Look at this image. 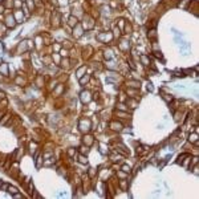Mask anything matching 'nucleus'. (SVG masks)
I'll list each match as a JSON object with an SVG mask.
<instances>
[{"mask_svg": "<svg viewBox=\"0 0 199 199\" xmlns=\"http://www.w3.org/2000/svg\"><path fill=\"white\" fill-rule=\"evenodd\" d=\"M4 11H5V8H4V5L1 4V3H0V15H3L4 13Z\"/></svg>", "mask_w": 199, "mask_h": 199, "instance_id": "nucleus-53", "label": "nucleus"}, {"mask_svg": "<svg viewBox=\"0 0 199 199\" xmlns=\"http://www.w3.org/2000/svg\"><path fill=\"white\" fill-rule=\"evenodd\" d=\"M77 154H78V150L76 149V148H69L68 150H66V157H69V158L76 159Z\"/></svg>", "mask_w": 199, "mask_h": 199, "instance_id": "nucleus-27", "label": "nucleus"}, {"mask_svg": "<svg viewBox=\"0 0 199 199\" xmlns=\"http://www.w3.org/2000/svg\"><path fill=\"white\" fill-rule=\"evenodd\" d=\"M59 54L61 57H69L70 56V53H69V49H66V48H63L61 47V49L59 52Z\"/></svg>", "mask_w": 199, "mask_h": 199, "instance_id": "nucleus-42", "label": "nucleus"}, {"mask_svg": "<svg viewBox=\"0 0 199 199\" xmlns=\"http://www.w3.org/2000/svg\"><path fill=\"white\" fill-rule=\"evenodd\" d=\"M35 85L37 88H42L45 85V80H44V75H37L35 80Z\"/></svg>", "mask_w": 199, "mask_h": 199, "instance_id": "nucleus-21", "label": "nucleus"}, {"mask_svg": "<svg viewBox=\"0 0 199 199\" xmlns=\"http://www.w3.org/2000/svg\"><path fill=\"white\" fill-rule=\"evenodd\" d=\"M78 129L81 133H89V131L93 129V124H92V119L89 117L86 118H81L78 121Z\"/></svg>", "mask_w": 199, "mask_h": 199, "instance_id": "nucleus-1", "label": "nucleus"}, {"mask_svg": "<svg viewBox=\"0 0 199 199\" xmlns=\"http://www.w3.org/2000/svg\"><path fill=\"white\" fill-rule=\"evenodd\" d=\"M86 70H88V66H86V65H81L77 70H76V77H77V78H81L82 76L85 75V72H86Z\"/></svg>", "mask_w": 199, "mask_h": 199, "instance_id": "nucleus-29", "label": "nucleus"}, {"mask_svg": "<svg viewBox=\"0 0 199 199\" xmlns=\"http://www.w3.org/2000/svg\"><path fill=\"white\" fill-rule=\"evenodd\" d=\"M125 102H126V105H127V106H130L129 109H136L137 106H138V102H137V100H136V98H129V100L125 101Z\"/></svg>", "mask_w": 199, "mask_h": 199, "instance_id": "nucleus-36", "label": "nucleus"}, {"mask_svg": "<svg viewBox=\"0 0 199 199\" xmlns=\"http://www.w3.org/2000/svg\"><path fill=\"white\" fill-rule=\"evenodd\" d=\"M27 149H28L29 154L35 155L36 153H39V151H37V150H39V143L35 142V141H29L28 145H27Z\"/></svg>", "mask_w": 199, "mask_h": 199, "instance_id": "nucleus-11", "label": "nucleus"}, {"mask_svg": "<svg viewBox=\"0 0 199 199\" xmlns=\"http://www.w3.org/2000/svg\"><path fill=\"white\" fill-rule=\"evenodd\" d=\"M100 153H101V154H108V153H109V150H108V146H106L105 145V143H100Z\"/></svg>", "mask_w": 199, "mask_h": 199, "instance_id": "nucleus-44", "label": "nucleus"}, {"mask_svg": "<svg viewBox=\"0 0 199 199\" xmlns=\"http://www.w3.org/2000/svg\"><path fill=\"white\" fill-rule=\"evenodd\" d=\"M10 65H8L7 63H1L0 64V75L4 76V77H7L8 75H10Z\"/></svg>", "mask_w": 199, "mask_h": 199, "instance_id": "nucleus-17", "label": "nucleus"}, {"mask_svg": "<svg viewBox=\"0 0 199 199\" xmlns=\"http://www.w3.org/2000/svg\"><path fill=\"white\" fill-rule=\"evenodd\" d=\"M68 0H57V4H59V5H66V4H68Z\"/></svg>", "mask_w": 199, "mask_h": 199, "instance_id": "nucleus-51", "label": "nucleus"}, {"mask_svg": "<svg viewBox=\"0 0 199 199\" xmlns=\"http://www.w3.org/2000/svg\"><path fill=\"white\" fill-rule=\"evenodd\" d=\"M61 47H63V48H66V49H72V48H73V44L69 41V40H65V41H61Z\"/></svg>", "mask_w": 199, "mask_h": 199, "instance_id": "nucleus-43", "label": "nucleus"}, {"mask_svg": "<svg viewBox=\"0 0 199 199\" xmlns=\"http://www.w3.org/2000/svg\"><path fill=\"white\" fill-rule=\"evenodd\" d=\"M7 112V109H0V118L3 117V116H4V113Z\"/></svg>", "mask_w": 199, "mask_h": 199, "instance_id": "nucleus-54", "label": "nucleus"}, {"mask_svg": "<svg viewBox=\"0 0 199 199\" xmlns=\"http://www.w3.org/2000/svg\"><path fill=\"white\" fill-rule=\"evenodd\" d=\"M139 64H142L143 66H146V68H150V66H151V59H150V57L148 56V54H145V53H142L139 56Z\"/></svg>", "mask_w": 199, "mask_h": 199, "instance_id": "nucleus-13", "label": "nucleus"}, {"mask_svg": "<svg viewBox=\"0 0 199 199\" xmlns=\"http://www.w3.org/2000/svg\"><path fill=\"white\" fill-rule=\"evenodd\" d=\"M72 35H73V37H75V39H80V37L84 36V28H82L81 23L76 24V25L72 28Z\"/></svg>", "mask_w": 199, "mask_h": 199, "instance_id": "nucleus-7", "label": "nucleus"}, {"mask_svg": "<svg viewBox=\"0 0 199 199\" xmlns=\"http://www.w3.org/2000/svg\"><path fill=\"white\" fill-rule=\"evenodd\" d=\"M126 88H134V89H139L141 86V82L136 78H131V80H126Z\"/></svg>", "mask_w": 199, "mask_h": 199, "instance_id": "nucleus-15", "label": "nucleus"}, {"mask_svg": "<svg viewBox=\"0 0 199 199\" xmlns=\"http://www.w3.org/2000/svg\"><path fill=\"white\" fill-rule=\"evenodd\" d=\"M124 127L125 126L121 121H110V124H109V129L112 131H114V133H121Z\"/></svg>", "mask_w": 199, "mask_h": 199, "instance_id": "nucleus-6", "label": "nucleus"}, {"mask_svg": "<svg viewBox=\"0 0 199 199\" xmlns=\"http://www.w3.org/2000/svg\"><path fill=\"white\" fill-rule=\"evenodd\" d=\"M148 90H150V92L153 90V86H151V84H148Z\"/></svg>", "mask_w": 199, "mask_h": 199, "instance_id": "nucleus-56", "label": "nucleus"}, {"mask_svg": "<svg viewBox=\"0 0 199 199\" xmlns=\"http://www.w3.org/2000/svg\"><path fill=\"white\" fill-rule=\"evenodd\" d=\"M23 1L27 4V7H28V10L31 11V13L36 11V3L33 1V0H23Z\"/></svg>", "mask_w": 199, "mask_h": 199, "instance_id": "nucleus-31", "label": "nucleus"}, {"mask_svg": "<svg viewBox=\"0 0 199 199\" xmlns=\"http://www.w3.org/2000/svg\"><path fill=\"white\" fill-rule=\"evenodd\" d=\"M77 150H78V153L85 154V155H88L90 153V148H89V146H86V145H84V143H81V146H80Z\"/></svg>", "mask_w": 199, "mask_h": 199, "instance_id": "nucleus-34", "label": "nucleus"}, {"mask_svg": "<svg viewBox=\"0 0 199 199\" xmlns=\"http://www.w3.org/2000/svg\"><path fill=\"white\" fill-rule=\"evenodd\" d=\"M90 76H92V75H84V76H82L81 78H78V82H80V85H88V84H89Z\"/></svg>", "mask_w": 199, "mask_h": 199, "instance_id": "nucleus-37", "label": "nucleus"}, {"mask_svg": "<svg viewBox=\"0 0 199 199\" xmlns=\"http://www.w3.org/2000/svg\"><path fill=\"white\" fill-rule=\"evenodd\" d=\"M119 169H121L122 171H125V173H127V174H130L131 173V167L129 166V165H122V166H119Z\"/></svg>", "mask_w": 199, "mask_h": 199, "instance_id": "nucleus-49", "label": "nucleus"}, {"mask_svg": "<svg viewBox=\"0 0 199 199\" xmlns=\"http://www.w3.org/2000/svg\"><path fill=\"white\" fill-rule=\"evenodd\" d=\"M118 48L121 49L122 52H129L130 51V41L129 40H126V39H122V40H119V42H118Z\"/></svg>", "mask_w": 199, "mask_h": 199, "instance_id": "nucleus-9", "label": "nucleus"}, {"mask_svg": "<svg viewBox=\"0 0 199 199\" xmlns=\"http://www.w3.org/2000/svg\"><path fill=\"white\" fill-rule=\"evenodd\" d=\"M12 197H13V198H16V199H24V195H21L20 192H16V194H15V195H12Z\"/></svg>", "mask_w": 199, "mask_h": 199, "instance_id": "nucleus-52", "label": "nucleus"}, {"mask_svg": "<svg viewBox=\"0 0 199 199\" xmlns=\"http://www.w3.org/2000/svg\"><path fill=\"white\" fill-rule=\"evenodd\" d=\"M52 49H53V52L59 53L60 49H61V44H59V42H53V44H52ZM53 52H52V53H53Z\"/></svg>", "mask_w": 199, "mask_h": 199, "instance_id": "nucleus-48", "label": "nucleus"}, {"mask_svg": "<svg viewBox=\"0 0 199 199\" xmlns=\"http://www.w3.org/2000/svg\"><path fill=\"white\" fill-rule=\"evenodd\" d=\"M96 39H97V41H100V42H109V41H112L113 39V35H112V32H100V33H97L96 35Z\"/></svg>", "mask_w": 199, "mask_h": 199, "instance_id": "nucleus-4", "label": "nucleus"}, {"mask_svg": "<svg viewBox=\"0 0 199 199\" xmlns=\"http://www.w3.org/2000/svg\"><path fill=\"white\" fill-rule=\"evenodd\" d=\"M76 24H78V19L76 16H73V15H70L68 19H66V25H69L70 28H73Z\"/></svg>", "mask_w": 199, "mask_h": 199, "instance_id": "nucleus-26", "label": "nucleus"}, {"mask_svg": "<svg viewBox=\"0 0 199 199\" xmlns=\"http://www.w3.org/2000/svg\"><path fill=\"white\" fill-rule=\"evenodd\" d=\"M3 24L5 25V28H7V29H13L17 25L16 20H15V17H13V13H7V15H4V20H3Z\"/></svg>", "mask_w": 199, "mask_h": 199, "instance_id": "nucleus-2", "label": "nucleus"}, {"mask_svg": "<svg viewBox=\"0 0 199 199\" xmlns=\"http://www.w3.org/2000/svg\"><path fill=\"white\" fill-rule=\"evenodd\" d=\"M11 113L10 112H5L4 113V116H3L1 118H0V127H3V126H8L10 125V122H11Z\"/></svg>", "mask_w": 199, "mask_h": 199, "instance_id": "nucleus-12", "label": "nucleus"}, {"mask_svg": "<svg viewBox=\"0 0 199 199\" xmlns=\"http://www.w3.org/2000/svg\"><path fill=\"white\" fill-rule=\"evenodd\" d=\"M35 42H36V49H42V47H44V40H42V36L41 35H37L35 39Z\"/></svg>", "mask_w": 199, "mask_h": 199, "instance_id": "nucleus-25", "label": "nucleus"}, {"mask_svg": "<svg viewBox=\"0 0 199 199\" xmlns=\"http://www.w3.org/2000/svg\"><path fill=\"white\" fill-rule=\"evenodd\" d=\"M92 100H93V93H92L90 90L85 89V90H81V92H80V101H81L82 104L88 105V104H89Z\"/></svg>", "mask_w": 199, "mask_h": 199, "instance_id": "nucleus-3", "label": "nucleus"}, {"mask_svg": "<svg viewBox=\"0 0 199 199\" xmlns=\"http://www.w3.org/2000/svg\"><path fill=\"white\" fill-rule=\"evenodd\" d=\"M162 98L166 101L167 104H170L171 101H173V96H171V94H169V93H163V92H162Z\"/></svg>", "mask_w": 199, "mask_h": 199, "instance_id": "nucleus-45", "label": "nucleus"}, {"mask_svg": "<svg viewBox=\"0 0 199 199\" xmlns=\"http://www.w3.org/2000/svg\"><path fill=\"white\" fill-rule=\"evenodd\" d=\"M109 159L113 162V163H117V162H121L122 159H124V155L119 154V153H117V151H114V150H113L112 154L109 155Z\"/></svg>", "mask_w": 199, "mask_h": 199, "instance_id": "nucleus-14", "label": "nucleus"}, {"mask_svg": "<svg viewBox=\"0 0 199 199\" xmlns=\"http://www.w3.org/2000/svg\"><path fill=\"white\" fill-rule=\"evenodd\" d=\"M116 25H117L121 31H124V27H125V20H124V19H118L117 21H116Z\"/></svg>", "mask_w": 199, "mask_h": 199, "instance_id": "nucleus-47", "label": "nucleus"}, {"mask_svg": "<svg viewBox=\"0 0 199 199\" xmlns=\"http://www.w3.org/2000/svg\"><path fill=\"white\" fill-rule=\"evenodd\" d=\"M187 142L190 143H192V145H195V146H199V136H198V133H190L189 134V138H187Z\"/></svg>", "mask_w": 199, "mask_h": 199, "instance_id": "nucleus-16", "label": "nucleus"}, {"mask_svg": "<svg viewBox=\"0 0 199 199\" xmlns=\"http://www.w3.org/2000/svg\"><path fill=\"white\" fill-rule=\"evenodd\" d=\"M81 143L89 146V148H90V146H93V143H94V136H92V134H89V133H85L84 136H82Z\"/></svg>", "mask_w": 199, "mask_h": 199, "instance_id": "nucleus-8", "label": "nucleus"}, {"mask_svg": "<svg viewBox=\"0 0 199 199\" xmlns=\"http://www.w3.org/2000/svg\"><path fill=\"white\" fill-rule=\"evenodd\" d=\"M3 98H5V93L3 90H0V100H3Z\"/></svg>", "mask_w": 199, "mask_h": 199, "instance_id": "nucleus-55", "label": "nucleus"}, {"mask_svg": "<svg viewBox=\"0 0 199 199\" xmlns=\"http://www.w3.org/2000/svg\"><path fill=\"white\" fill-rule=\"evenodd\" d=\"M13 17H15V20H16L17 24H21L24 20H25V15H24V12L21 10H15L13 11Z\"/></svg>", "mask_w": 199, "mask_h": 199, "instance_id": "nucleus-10", "label": "nucleus"}, {"mask_svg": "<svg viewBox=\"0 0 199 199\" xmlns=\"http://www.w3.org/2000/svg\"><path fill=\"white\" fill-rule=\"evenodd\" d=\"M148 37H149V39H151V40H155V39H157V31H155L154 28L150 29V31H149V33H148Z\"/></svg>", "mask_w": 199, "mask_h": 199, "instance_id": "nucleus-46", "label": "nucleus"}, {"mask_svg": "<svg viewBox=\"0 0 199 199\" xmlns=\"http://www.w3.org/2000/svg\"><path fill=\"white\" fill-rule=\"evenodd\" d=\"M116 109L117 110H122V112H130V109L127 108L126 102H117V105H116Z\"/></svg>", "mask_w": 199, "mask_h": 199, "instance_id": "nucleus-33", "label": "nucleus"}, {"mask_svg": "<svg viewBox=\"0 0 199 199\" xmlns=\"http://www.w3.org/2000/svg\"><path fill=\"white\" fill-rule=\"evenodd\" d=\"M124 33H126V35H130V33H133V27H131V23L130 21H127V23H125V27H124Z\"/></svg>", "mask_w": 199, "mask_h": 199, "instance_id": "nucleus-39", "label": "nucleus"}, {"mask_svg": "<svg viewBox=\"0 0 199 199\" xmlns=\"http://www.w3.org/2000/svg\"><path fill=\"white\" fill-rule=\"evenodd\" d=\"M1 4L4 5L5 10H12L13 8V0H3Z\"/></svg>", "mask_w": 199, "mask_h": 199, "instance_id": "nucleus-38", "label": "nucleus"}, {"mask_svg": "<svg viewBox=\"0 0 199 199\" xmlns=\"http://www.w3.org/2000/svg\"><path fill=\"white\" fill-rule=\"evenodd\" d=\"M129 175H130V174L125 173V171H122L121 169L117 170V177H118L119 179H127V178H129Z\"/></svg>", "mask_w": 199, "mask_h": 199, "instance_id": "nucleus-41", "label": "nucleus"}, {"mask_svg": "<svg viewBox=\"0 0 199 199\" xmlns=\"http://www.w3.org/2000/svg\"><path fill=\"white\" fill-rule=\"evenodd\" d=\"M51 56H52V61H53V64H56V65H60L61 59H63V57H61L59 53H56V52L51 53Z\"/></svg>", "mask_w": 199, "mask_h": 199, "instance_id": "nucleus-35", "label": "nucleus"}, {"mask_svg": "<svg viewBox=\"0 0 199 199\" xmlns=\"http://www.w3.org/2000/svg\"><path fill=\"white\" fill-rule=\"evenodd\" d=\"M114 116L118 119H125V118H130V116H127V112H122V110H117L116 109Z\"/></svg>", "mask_w": 199, "mask_h": 199, "instance_id": "nucleus-28", "label": "nucleus"}, {"mask_svg": "<svg viewBox=\"0 0 199 199\" xmlns=\"http://www.w3.org/2000/svg\"><path fill=\"white\" fill-rule=\"evenodd\" d=\"M112 35H113V37H114V39H119V37H121V35H122V31L116 25V23L112 25Z\"/></svg>", "mask_w": 199, "mask_h": 199, "instance_id": "nucleus-20", "label": "nucleus"}, {"mask_svg": "<svg viewBox=\"0 0 199 199\" xmlns=\"http://www.w3.org/2000/svg\"><path fill=\"white\" fill-rule=\"evenodd\" d=\"M86 174H88V177H89L90 179H94V178H96V175L98 174V170L94 169V167H89V169L86 170Z\"/></svg>", "mask_w": 199, "mask_h": 199, "instance_id": "nucleus-32", "label": "nucleus"}, {"mask_svg": "<svg viewBox=\"0 0 199 199\" xmlns=\"http://www.w3.org/2000/svg\"><path fill=\"white\" fill-rule=\"evenodd\" d=\"M190 170H192V173H194L195 175H198V174H199V167H198V165H194V166H192Z\"/></svg>", "mask_w": 199, "mask_h": 199, "instance_id": "nucleus-50", "label": "nucleus"}, {"mask_svg": "<svg viewBox=\"0 0 199 199\" xmlns=\"http://www.w3.org/2000/svg\"><path fill=\"white\" fill-rule=\"evenodd\" d=\"M29 51V45H28V40H23V41L17 42L16 45V49L15 52L19 54H23V53H27V52Z\"/></svg>", "mask_w": 199, "mask_h": 199, "instance_id": "nucleus-5", "label": "nucleus"}, {"mask_svg": "<svg viewBox=\"0 0 199 199\" xmlns=\"http://www.w3.org/2000/svg\"><path fill=\"white\" fill-rule=\"evenodd\" d=\"M60 66L63 69H65V70L69 69L70 66H72V65H70V59H69V57H63V59H61V63H60Z\"/></svg>", "mask_w": 199, "mask_h": 199, "instance_id": "nucleus-24", "label": "nucleus"}, {"mask_svg": "<svg viewBox=\"0 0 199 199\" xmlns=\"http://www.w3.org/2000/svg\"><path fill=\"white\" fill-rule=\"evenodd\" d=\"M125 93H126L130 98H136V97L139 94V92H138V89H134V88H126Z\"/></svg>", "mask_w": 199, "mask_h": 199, "instance_id": "nucleus-23", "label": "nucleus"}, {"mask_svg": "<svg viewBox=\"0 0 199 199\" xmlns=\"http://www.w3.org/2000/svg\"><path fill=\"white\" fill-rule=\"evenodd\" d=\"M92 54H93V48H92L90 45H86V47L82 49V56H84V59H90Z\"/></svg>", "mask_w": 199, "mask_h": 199, "instance_id": "nucleus-18", "label": "nucleus"}, {"mask_svg": "<svg viewBox=\"0 0 199 199\" xmlns=\"http://www.w3.org/2000/svg\"><path fill=\"white\" fill-rule=\"evenodd\" d=\"M76 159H77V162H78L80 165H88V163H89V161H88V155L81 154V153H78L77 157H76Z\"/></svg>", "mask_w": 199, "mask_h": 199, "instance_id": "nucleus-22", "label": "nucleus"}, {"mask_svg": "<svg viewBox=\"0 0 199 199\" xmlns=\"http://www.w3.org/2000/svg\"><path fill=\"white\" fill-rule=\"evenodd\" d=\"M190 3H191V0H180L178 1V4H177V7L180 8V10H187Z\"/></svg>", "mask_w": 199, "mask_h": 199, "instance_id": "nucleus-30", "label": "nucleus"}, {"mask_svg": "<svg viewBox=\"0 0 199 199\" xmlns=\"http://www.w3.org/2000/svg\"><path fill=\"white\" fill-rule=\"evenodd\" d=\"M117 186L122 190V191H127V189H129V182H127V179H119V180H117Z\"/></svg>", "mask_w": 199, "mask_h": 199, "instance_id": "nucleus-19", "label": "nucleus"}, {"mask_svg": "<svg viewBox=\"0 0 199 199\" xmlns=\"http://www.w3.org/2000/svg\"><path fill=\"white\" fill-rule=\"evenodd\" d=\"M7 192H8V194H10L11 197H12V195H15L16 192H19V189H17L16 186H13V185H8V190H7Z\"/></svg>", "mask_w": 199, "mask_h": 199, "instance_id": "nucleus-40", "label": "nucleus"}]
</instances>
